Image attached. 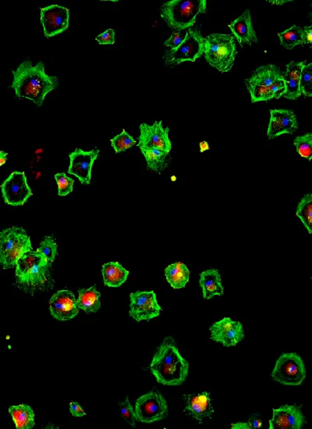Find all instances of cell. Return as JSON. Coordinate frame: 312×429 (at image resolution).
<instances>
[{
	"label": "cell",
	"mask_w": 312,
	"mask_h": 429,
	"mask_svg": "<svg viewBox=\"0 0 312 429\" xmlns=\"http://www.w3.org/2000/svg\"><path fill=\"white\" fill-rule=\"evenodd\" d=\"M51 315L59 321L71 320L79 312L75 294L68 290L54 293L50 300Z\"/></svg>",
	"instance_id": "16"
},
{
	"label": "cell",
	"mask_w": 312,
	"mask_h": 429,
	"mask_svg": "<svg viewBox=\"0 0 312 429\" xmlns=\"http://www.w3.org/2000/svg\"><path fill=\"white\" fill-rule=\"evenodd\" d=\"M140 152H143L149 170L160 173L168 167L169 153L151 149H140Z\"/></svg>",
	"instance_id": "29"
},
{
	"label": "cell",
	"mask_w": 312,
	"mask_h": 429,
	"mask_svg": "<svg viewBox=\"0 0 312 429\" xmlns=\"http://www.w3.org/2000/svg\"><path fill=\"white\" fill-rule=\"evenodd\" d=\"M211 339L222 343L226 347H235L244 338L242 324L224 318L210 327Z\"/></svg>",
	"instance_id": "15"
},
{
	"label": "cell",
	"mask_w": 312,
	"mask_h": 429,
	"mask_svg": "<svg viewBox=\"0 0 312 429\" xmlns=\"http://www.w3.org/2000/svg\"><path fill=\"white\" fill-rule=\"evenodd\" d=\"M228 27L231 30L232 34L234 35L235 39L242 47L244 44L252 46L253 43L259 42L253 28L252 15H250L249 9L246 10L241 17L231 22Z\"/></svg>",
	"instance_id": "19"
},
{
	"label": "cell",
	"mask_w": 312,
	"mask_h": 429,
	"mask_svg": "<svg viewBox=\"0 0 312 429\" xmlns=\"http://www.w3.org/2000/svg\"><path fill=\"white\" fill-rule=\"evenodd\" d=\"M199 284L203 290L204 299L210 300L215 296H223L224 294L221 275L217 269H208L201 273Z\"/></svg>",
	"instance_id": "23"
},
{
	"label": "cell",
	"mask_w": 312,
	"mask_h": 429,
	"mask_svg": "<svg viewBox=\"0 0 312 429\" xmlns=\"http://www.w3.org/2000/svg\"><path fill=\"white\" fill-rule=\"evenodd\" d=\"M185 35L181 33V32H174L170 38L164 42V46L174 48L181 45V43L185 38Z\"/></svg>",
	"instance_id": "39"
},
{
	"label": "cell",
	"mask_w": 312,
	"mask_h": 429,
	"mask_svg": "<svg viewBox=\"0 0 312 429\" xmlns=\"http://www.w3.org/2000/svg\"><path fill=\"white\" fill-rule=\"evenodd\" d=\"M70 412L75 417H84L86 415L82 407L76 402H71L70 403Z\"/></svg>",
	"instance_id": "40"
},
{
	"label": "cell",
	"mask_w": 312,
	"mask_h": 429,
	"mask_svg": "<svg viewBox=\"0 0 312 429\" xmlns=\"http://www.w3.org/2000/svg\"><path fill=\"white\" fill-rule=\"evenodd\" d=\"M185 412L199 422H203L206 418L211 419L214 409L211 404L210 394L204 392L198 396L189 395L187 397Z\"/></svg>",
	"instance_id": "20"
},
{
	"label": "cell",
	"mask_w": 312,
	"mask_h": 429,
	"mask_svg": "<svg viewBox=\"0 0 312 429\" xmlns=\"http://www.w3.org/2000/svg\"><path fill=\"white\" fill-rule=\"evenodd\" d=\"M312 43V27L308 26L303 28V46L311 45Z\"/></svg>",
	"instance_id": "41"
},
{
	"label": "cell",
	"mask_w": 312,
	"mask_h": 429,
	"mask_svg": "<svg viewBox=\"0 0 312 429\" xmlns=\"http://www.w3.org/2000/svg\"><path fill=\"white\" fill-rule=\"evenodd\" d=\"M278 36L280 44L287 50H292L298 45L303 46V28L301 27L293 26L284 33H279Z\"/></svg>",
	"instance_id": "31"
},
{
	"label": "cell",
	"mask_w": 312,
	"mask_h": 429,
	"mask_svg": "<svg viewBox=\"0 0 312 429\" xmlns=\"http://www.w3.org/2000/svg\"><path fill=\"white\" fill-rule=\"evenodd\" d=\"M297 152L302 158L311 161L312 158V134L308 133L298 136L295 140Z\"/></svg>",
	"instance_id": "34"
},
{
	"label": "cell",
	"mask_w": 312,
	"mask_h": 429,
	"mask_svg": "<svg viewBox=\"0 0 312 429\" xmlns=\"http://www.w3.org/2000/svg\"><path fill=\"white\" fill-rule=\"evenodd\" d=\"M305 421L301 409L296 406L284 405L273 409L269 429H301Z\"/></svg>",
	"instance_id": "18"
},
{
	"label": "cell",
	"mask_w": 312,
	"mask_h": 429,
	"mask_svg": "<svg viewBox=\"0 0 312 429\" xmlns=\"http://www.w3.org/2000/svg\"><path fill=\"white\" fill-rule=\"evenodd\" d=\"M253 102L268 101L273 99H280L285 93L284 80L278 81L269 87H258V86H247Z\"/></svg>",
	"instance_id": "24"
},
{
	"label": "cell",
	"mask_w": 312,
	"mask_h": 429,
	"mask_svg": "<svg viewBox=\"0 0 312 429\" xmlns=\"http://www.w3.org/2000/svg\"><path fill=\"white\" fill-rule=\"evenodd\" d=\"M305 62H291L286 65V70L283 73L285 83V93L283 95L289 100H296L302 95L300 90V80Z\"/></svg>",
	"instance_id": "21"
},
{
	"label": "cell",
	"mask_w": 312,
	"mask_h": 429,
	"mask_svg": "<svg viewBox=\"0 0 312 429\" xmlns=\"http://www.w3.org/2000/svg\"><path fill=\"white\" fill-rule=\"evenodd\" d=\"M249 421L250 423V426H252V429L259 428L262 426V422L261 420L255 418V417H252V418H250Z\"/></svg>",
	"instance_id": "43"
},
{
	"label": "cell",
	"mask_w": 312,
	"mask_h": 429,
	"mask_svg": "<svg viewBox=\"0 0 312 429\" xmlns=\"http://www.w3.org/2000/svg\"><path fill=\"white\" fill-rule=\"evenodd\" d=\"M274 381L287 385H300L306 377L304 361L296 353H285L278 358L272 372Z\"/></svg>",
	"instance_id": "7"
},
{
	"label": "cell",
	"mask_w": 312,
	"mask_h": 429,
	"mask_svg": "<svg viewBox=\"0 0 312 429\" xmlns=\"http://www.w3.org/2000/svg\"><path fill=\"white\" fill-rule=\"evenodd\" d=\"M9 413L18 429H30L35 426L33 410L26 404L10 407Z\"/></svg>",
	"instance_id": "28"
},
{
	"label": "cell",
	"mask_w": 312,
	"mask_h": 429,
	"mask_svg": "<svg viewBox=\"0 0 312 429\" xmlns=\"http://www.w3.org/2000/svg\"><path fill=\"white\" fill-rule=\"evenodd\" d=\"M58 185V194L59 196H66L73 192V183L75 181L67 176L65 173L57 174L55 175Z\"/></svg>",
	"instance_id": "36"
},
{
	"label": "cell",
	"mask_w": 312,
	"mask_h": 429,
	"mask_svg": "<svg viewBox=\"0 0 312 429\" xmlns=\"http://www.w3.org/2000/svg\"><path fill=\"white\" fill-rule=\"evenodd\" d=\"M298 128L296 115L292 110L271 109L267 136L269 139L277 138L282 134H292Z\"/></svg>",
	"instance_id": "17"
},
{
	"label": "cell",
	"mask_w": 312,
	"mask_h": 429,
	"mask_svg": "<svg viewBox=\"0 0 312 429\" xmlns=\"http://www.w3.org/2000/svg\"><path fill=\"white\" fill-rule=\"evenodd\" d=\"M130 299L129 315L134 320L149 321L160 316L162 309L154 291L131 293Z\"/></svg>",
	"instance_id": "12"
},
{
	"label": "cell",
	"mask_w": 312,
	"mask_h": 429,
	"mask_svg": "<svg viewBox=\"0 0 312 429\" xmlns=\"http://www.w3.org/2000/svg\"><path fill=\"white\" fill-rule=\"evenodd\" d=\"M102 273L104 284L109 287H119L125 284L129 275L127 271L118 262L106 263L102 266Z\"/></svg>",
	"instance_id": "25"
},
{
	"label": "cell",
	"mask_w": 312,
	"mask_h": 429,
	"mask_svg": "<svg viewBox=\"0 0 312 429\" xmlns=\"http://www.w3.org/2000/svg\"><path fill=\"white\" fill-rule=\"evenodd\" d=\"M99 154L100 150L98 149L89 152L76 149L69 155L68 174L75 176L82 185H89L91 179V171Z\"/></svg>",
	"instance_id": "14"
},
{
	"label": "cell",
	"mask_w": 312,
	"mask_h": 429,
	"mask_svg": "<svg viewBox=\"0 0 312 429\" xmlns=\"http://www.w3.org/2000/svg\"><path fill=\"white\" fill-rule=\"evenodd\" d=\"M296 216L301 220L307 229L309 234L312 235V195L306 194L299 202Z\"/></svg>",
	"instance_id": "30"
},
{
	"label": "cell",
	"mask_w": 312,
	"mask_h": 429,
	"mask_svg": "<svg viewBox=\"0 0 312 429\" xmlns=\"http://www.w3.org/2000/svg\"><path fill=\"white\" fill-rule=\"evenodd\" d=\"M79 297L77 300V307L86 312L87 314L96 313L101 308V293L93 286L89 289L78 291Z\"/></svg>",
	"instance_id": "26"
},
{
	"label": "cell",
	"mask_w": 312,
	"mask_h": 429,
	"mask_svg": "<svg viewBox=\"0 0 312 429\" xmlns=\"http://www.w3.org/2000/svg\"><path fill=\"white\" fill-rule=\"evenodd\" d=\"M44 257L35 251L21 256L16 265V278L18 283L29 287L38 286L47 280L48 266Z\"/></svg>",
	"instance_id": "6"
},
{
	"label": "cell",
	"mask_w": 312,
	"mask_h": 429,
	"mask_svg": "<svg viewBox=\"0 0 312 429\" xmlns=\"http://www.w3.org/2000/svg\"><path fill=\"white\" fill-rule=\"evenodd\" d=\"M204 55L214 69L221 73L230 71L237 55L235 37L219 33L207 36L204 39Z\"/></svg>",
	"instance_id": "4"
},
{
	"label": "cell",
	"mask_w": 312,
	"mask_h": 429,
	"mask_svg": "<svg viewBox=\"0 0 312 429\" xmlns=\"http://www.w3.org/2000/svg\"><path fill=\"white\" fill-rule=\"evenodd\" d=\"M134 414L140 422L150 424L166 418L168 414L167 403L158 391H152L138 398Z\"/></svg>",
	"instance_id": "9"
},
{
	"label": "cell",
	"mask_w": 312,
	"mask_h": 429,
	"mask_svg": "<svg viewBox=\"0 0 312 429\" xmlns=\"http://www.w3.org/2000/svg\"><path fill=\"white\" fill-rule=\"evenodd\" d=\"M204 54V38L198 29L189 28L181 45L170 48L166 55L167 63L178 65L186 61L195 62Z\"/></svg>",
	"instance_id": "8"
},
{
	"label": "cell",
	"mask_w": 312,
	"mask_h": 429,
	"mask_svg": "<svg viewBox=\"0 0 312 429\" xmlns=\"http://www.w3.org/2000/svg\"><path fill=\"white\" fill-rule=\"evenodd\" d=\"M231 428L232 429H252V426H250V423L248 421V422L247 423L238 422V423H235V424H232Z\"/></svg>",
	"instance_id": "42"
},
{
	"label": "cell",
	"mask_w": 312,
	"mask_h": 429,
	"mask_svg": "<svg viewBox=\"0 0 312 429\" xmlns=\"http://www.w3.org/2000/svg\"><path fill=\"white\" fill-rule=\"evenodd\" d=\"M206 12V0H171L162 5L160 16L169 28L182 32L194 26L198 16Z\"/></svg>",
	"instance_id": "3"
},
{
	"label": "cell",
	"mask_w": 312,
	"mask_h": 429,
	"mask_svg": "<svg viewBox=\"0 0 312 429\" xmlns=\"http://www.w3.org/2000/svg\"><path fill=\"white\" fill-rule=\"evenodd\" d=\"M40 21L46 38L58 35L68 29L70 10L59 5L40 9Z\"/></svg>",
	"instance_id": "13"
},
{
	"label": "cell",
	"mask_w": 312,
	"mask_h": 429,
	"mask_svg": "<svg viewBox=\"0 0 312 429\" xmlns=\"http://www.w3.org/2000/svg\"><path fill=\"white\" fill-rule=\"evenodd\" d=\"M12 73L14 81L11 87L16 96L33 101L39 107L44 104L46 95L59 85L57 77L47 75L42 61L33 66L32 61L27 60Z\"/></svg>",
	"instance_id": "1"
},
{
	"label": "cell",
	"mask_w": 312,
	"mask_h": 429,
	"mask_svg": "<svg viewBox=\"0 0 312 429\" xmlns=\"http://www.w3.org/2000/svg\"><path fill=\"white\" fill-rule=\"evenodd\" d=\"M300 90L302 95L312 97V64L304 65L300 80Z\"/></svg>",
	"instance_id": "35"
},
{
	"label": "cell",
	"mask_w": 312,
	"mask_h": 429,
	"mask_svg": "<svg viewBox=\"0 0 312 429\" xmlns=\"http://www.w3.org/2000/svg\"><path fill=\"white\" fill-rule=\"evenodd\" d=\"M150 370L158 383L165 385H181L188 376L189 364L181 356L172 336L158 347L153 357Z\"/></svg>",
	"instance_id": "2"
},
{
	"label": "cell",
	"mask_w": 312,
	"mask_h": 429,
	"mask_svg": "<svg viewBox=\"0 0 312 429\" xmlns=\"http://www.w3.org/2000/svg\"><path fill=\"white\" fill-rule=\"evenodd\" d=\"M1 191L5 203L12 206H24L33 195L24 172H13L2 183Z\"/></svg>",
	"instance_id": "10"
},
{
	"label": "cell",
	"mask_w": 312,
	"mask_h": 429,
	"mask_svg": "<svg viewBox=\"0 0 312 429\" xmlns=\"http://www.w3.org/2000/svg\"><path fill=\"white\" fill-rule=\"evenodd\" d=\"M110 142L116 153L125 152L136 145V140L125 129L121 134L110 140Z\"/></svg>",
	"instance_id": "33"
},
{
	"label": "cell",
	"mask_w": 312,
	"mask_h": 429,
	"mask_svg": "<svg viewBox=\"0 0 312 429\" xmlns=\"http://www.w3.org/2000/svg\"><path fill=\"white\" fill-rule=\"evenodd\" d=\"M95 39L100 45H113L115 43V30L108 29L105 33L96 36Z\"/></svg>",
	"instance_id": "38"
},
{
	"label": "cell",
	"mask_w": 312,
	"mask_h": 429,
	"mask_svg": "<svg viewBox=\"0 0 312 429\" xmlns=\"http://www.w3.org/2000/svg\"><path fill=\"white\" fill-rule=\"evenodd\" d=\"M35 253L44 257L48 264L51 265L57 254V244L55 241V239L52 237H46L40 243L39 248L36 250Z\"/></svg>",
	"instance_id": "32"
},
{
	"label": "cell",
	"mask_w": 312,
	"mask_h": 429,
	"mask_svg": "<svg viewBox=\"0 0 312 429\" xmlns=\"http://www.w3.org/2000/svg\"><path fill=\"white\" fill-rule=\"evenodd\" d=\"M283 72H281L277 66L273 64L259 66L253 75L246 80V86H258V87H269L277 82L282 81Z\"/></svg>",
	"instance_id": "22"
},
{
	"label": "cell",
	"mask_w": 312,
	"mask_h": 429,
	"mask_svg": "<svg viewBox=\"0 0 312 429\" xmlns=\"http://www.w3.org/2000/svg\"><path fill=\"white\" fill-rule=\"evenodd\" d=\"M171 180H172L173 181H176V176H173Z\"/></svg>",
	"instance_id": "46"
},
{
	"label": "cell",
	"mask_w": 312,
	"mask_h": 429,
	"mask_svg": "<svg viewBox=\"0 0 312 429\" xmlns=\"http://www.w3.org/2000/svg\"><path fill=\"white\" fill-rule=\"evenodd\" d=\"M165 277L174 289H182L186 286L189 282L190 271L183 263L176 262L165 269Z\"/></svg>",
	"instance_id": "27"
},
{
	"label": "cell",
	"mask_w": 312,
	"mask_h": 429,
	"mask_svg": "<svg viewBox=\"0 0 312 429\" xmlns=\"http://www.w3.org/2000/svg\"><path fill=\"white\" fill-rule=\"evenodd\" d=\"M118 404L120 408L121 415L124 417V419L129 423L132 427H136L137 419L131 404L129 402V397L127 396L125 402H120Z\"/></svg>",
	"instance_id": "37"
},
{
	"label": "cell",
	"mask_w": 312,
	"mask_h": 429,
	"mask_svg": "<svg viewBox=\"0 0 312 429\" xmlns=\"http://www.w3.org/2000/svg\"><path fill=\"white\" fill-rule=\"evenodd\" d=\"M138 146L140 149L161 150L169 153L172 143L169 138V128H164L163 121H156L152 125H140Z\"/></svg>",
	"instance_id": "11"
},
{
	"label": "cell",
	"mask_w": 312,
	"mask_h": 429,
	"mask_svg": "<svg viewBox=\"0 0 312 429\" xmlns=\"http://www.w3.org/2000/svg\"><path fill=\"white\" fill-rule=\"evenodd\" d=\"M8 153L0 151V167H2L8 161Z\"/></svg>",
	"instance_id": "44"
},
{
	"label": "cell",
	"mask_w": 312,
	"mask_h": 429,
	"mask_svg": "<svg viewBox=\"0 0 312 429\" xmlns=\"http://www.w3.org/2000/svg\"><path fill=\"white\" fill-rule=\"evenodd\" d=\"M270 3L281 5L291 1H268Z\"/></svg>",
	"instance_id": "45"
},
{
	"label": "cell",
	"mask_w": 312,
	"mask_h": 429,
	"mask_svg": "<svg viewBox=\"0 0 312 429\" xmlns=\"http://www.w3.org/2000/svg\"><path fill=\"white\" fill-rule=\"evenodd\" d=\"M32 250L30 238L24 229L13 226L0 232V265L4 268L16 266L20 257Z\"/></svg>",
	"instance_id": "5"
}]
</instances>
